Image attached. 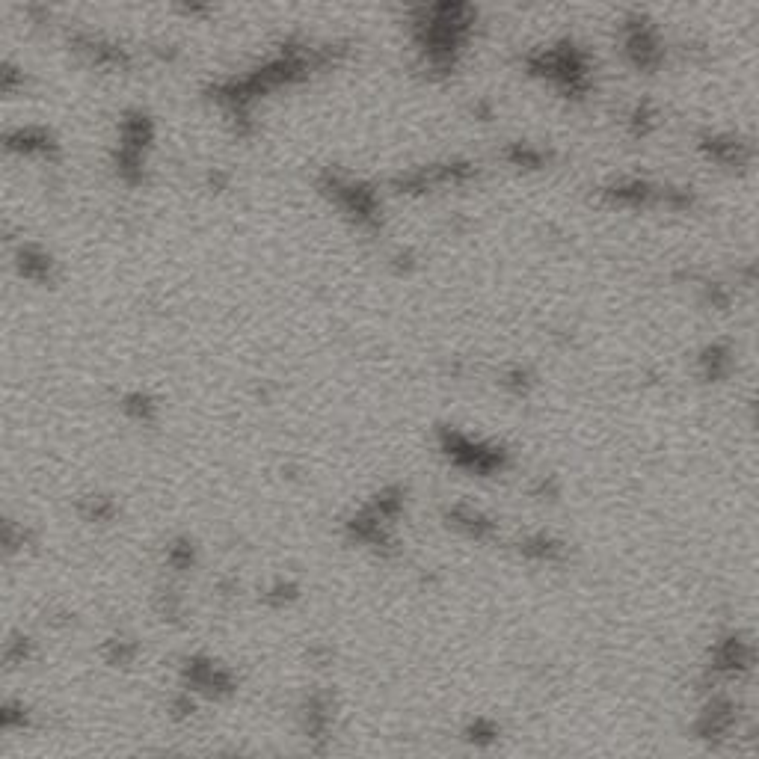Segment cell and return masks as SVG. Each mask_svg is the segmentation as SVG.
<instances>
[{
  "label": "cell",
  "instance_id": "cell-1",
  "mask_svg": "<svg viewBox=\"0 0 759 759\" xmlns=\"http://www.w3.org/2000/svg\"><path fill=\"white\" fill-rule=\"evenodd\" d=\"M439 451L445 454V460L454 469L478 475V478L499 475L510 466V457H507L502 445L478 439V436H472L466 430H457V427H442L439 430Z\"/></svg>",
  "mask_w": 759,
  "mask_h": 759
},
{
  "label": "cell",
  "instance_id": "cell-2",
  "mask_svg": "<svg viewBox=\"0 0 759 759\" xmlns=\"http://www.w3.org/2000/svg\"><path fill=\"white\" fill-rule=\"evenodd\" d=\"M757 668V647L739 632H730L715 641L709 653V676L715 682H736L745 679Z\"/></svg>",
  "mask_w": 759,
  "mask_h": 759
},
{
  "label": "cell",
  "instance_id": "cell-3",
  "mask_svg": "<svg viewBox=\"0 0 759 759\" xmlns=\"http://www.w3.org/2000/svg\"><path fill=\"white\" fill-rule=\"evenodd\" d=\"M184 682H187V691L193 694H211V697H226L238 688V679L235 674L208 659V656H193L184 662Z\"/></svg>",
  "mask_w": 759,
  "mask_h": 759
},
{
  "label": "cell",
  "instance_id": "cell-4",
  "mask_svg": "<svg viewBox=\"0 0 759 759\" xmlns=\"http://www.w3.org/2000/svg\"><path fill=\"white\" fill-rule=\"evenodd\" d=\"M736 724H739L736 703H733L730 697L718 694V697H712V700L700 709L694 730H697V736L706 739V742H721V739H730V736H733Z\"/></svg>",
  "mask_w": 759,
  "mask_h": 759
},
{
  "label": "cell",
  "instance_id": "cell-5",
  "mask_svg": "<svg viewBox=\"0 0 759 759\" xmlns=\"http://www.w3.org/2000/svg\"><path fill=\"white\" fill-rule=\"evenodd\" d=\"M697 146L715 167L745 169L754 161V146L736 134H706Z\"/></svg>",
  "mask_w": 759,
  "mask_h": 759
},
{
  "label": "cell",
  "instance_id": "cell-6",
  "mask_svg": "<svg viewBox=\"0 0 759 759\" xmlns=\"http://www.w3.org/2000/svg\"><path fill=\"white\" fill-rule=\"evenodd\" d=\"M445 525L469 540H478V543H487L496 537V519L490 513H484L481 507L463 505V502L445 507Z\"/></svg>",
  "mask_w": 759,
  "mask_h": 759
},
{
  "label": "cell",
  "instance_id": "cell-7",
  "mask_svg": "<svg viewBox=\"0 0 759 759\" xmlns=\"http://www.w3.org/2000/svg\"><path fill=\"white\" fill-rule=\"evenodd\" d=\"M519 555L531 564H543V567H561L567 561V546L564 540L552 537V534H528L519 543Z\"/></svg>",
  "mask_w": 759,
  "mask_h": 759
},
{
  "label": "cell",
  "instance_id": "cell-8",
  "mask_svg": "<svg viewBox=\"0 0 759 759\" xmlns=\"http://www.w3.org/2000/svg\"><path fill=\"white\" fill-rule=\"evenodd\" d=\"M626 54L632 57V63L638 69H656L659 60H662V48H659V36L644 27V24H635L629 33H626Z\"/></svg>",
  "mask_w": 759,
  "mask_h": 759
},
{
  "label": "cell",
  "instance_id": "cell-9",
  "mask_svg": "<svg viewBox=\"0 0 759 759\" xmlns=\"http://www.w3.org/2000/svg\"><path fill=\"white\" fill-rule=\"evenodd\" d=\"M733 365H736L733 347L724 344V341H715V344H709V347L700 353V374H703V380H709V383L727 380V377L733 374Z\"/></svg>",
  "mask_w": 759,
  "mask_h": 759
},
{
  "label": "cell",
  "instance_id": "cell-10",
  "mask_svg": "<svg viewBox=\"0 0 759 759\" xmlns=\"http://www.w3.org/2000/svg\"><path fill=\"white\" fill-rule=\"evenodd\" d=\"M330 709H333V706H330V697H324V694H312V697L306 700V706H303L306 736H312V739H324V736H327L330 721H333Z\"/></svg>",
  "mask_w": 759,
  "mask_h": 759
},
{
  "label": "cell",
  "instance_id": "cell-11",
  "mask_svg": "<svg viewBox=\"0 0 759 759\" xmlns=\"http://www.w3.org/2000/svg\"><path fill=\"white\" fill-rule=\"evenodd\" d=\"M122 410L134 419V422H155V416H158V404L149 398V395H143V392H131V395H125V401H122Z\"/></svg>",
  "mask_w": 759,
  "mask_h": 759
},
{
  "label": "cell",
  "instance_id": "cell-12",
  "mask_svg": "<svg viewBox=\"0 0 759 759\" xmlns=\"http://www.w3.org/2000/svg\"><path fill=\"white\" fill-rule=\"evenodd\" d=\"M167 561L172 570H190L196 561V549L190 540H175L167 549Z\"/></svg>",
  "mask_w": 759,
  "mask_h": 759
},
{
  "label": "cell",
  "instance_id": "cell-13",
  "mask_svg": "<svg viewBox=\"0 0 759 759\" xmlns=\"http://www.w3.org/2000/svg\"><path fill=\"white\" fill-rule=\"evenodd\" d=\"M466 739L475 742V745H490V742L499 739V724L490 721V718H475L472 727L466 730Z\"/></svg>",
  "mask_w": 759,
  "mask_h": 759
},
{
  "label": "cell",
  "instance_id": "cell-14",
  "mask_svg": "<svg viewBox=\"0 0 759 759\" xmlns=\"http://www.w3.org/2000/svg\"><path fill=\"white\" fill-rule=\"evenodd\" d=\"M137 656V644L134 641H125V638H113L107 644V662L110 665H131Z\"/></svg>",
  "mask_w": 759,
  "mask_h": 759
},
{
  "label": "cell",
  "instance_id": "cell-15",
  "mask_svg": "<svg viewBox=\"0 0 759 759\" xmlns=\"http://www.w3.org/2000/svg\"><path fill=\"white\" fill-rule=\"evenodd\" d=\"M81 513L89 522H110L116 516V505L110 499H86Z\"/></svg>",
  "mask_w": 759,
  "mask_h": 759
},
{
  "label": "cell",
  "instance_id": "cell-16",
  "mask_svg": "<svg viewBox=\"0 0 759 759\" xmlns=\"http://www.w3.org/2000/svg\"><path fill=\"white\" fill-rule=\"evenodd\" d=\"M0 724H3V730L24 727V724H27V709H24V706H15V703H6L3 712H0Z\"/></svg>",
  "mask_w": 759,
  "mask_h": 759
},
{
  "label": "cell",
  "instance_id": "cell-17",
  "mask_svg": "<svg viewBox=\"0 0 759 759\" xmlns=\"http://www.w3.org/2000/svg\"><path fill=\"white\" fill-rule=\"evenodd\" d=\"M30 638H15L12 644H9V650H6V659L12 662V665H18V662H27L30 659Z\"/></svg>",
  "mask_w": 759,
  "mask_h": 759
},
{
  "label": "cell",
  "instance_id": "cell-18",
  "mask_svg": "<svg viewBox=\"0 0 759 759\" xmlns=\"http://www.w3.org/2000/svg\"><path fill=\"white\" fill-rule=\"evenodd\" d=\"M297 596V588L294 585H285V582H279L273 593H267V599L273 602V605H285V602H291Z\"/></svg>",
  "mask_w": 759,
  "mask_h": 759
},
{
  "label": "cell",
  "instance_id": "cell-19",
  "mask_svg": "<svg viewBox=\"0 0 759 759\" xmlns=\"http://www.w3.org/2000/svg\"><path fill=\"white\" fill-rule=\"evenodd\" d=\"M757 419H759V407H757Z\"/></svg>",
  "mask_w": 759,
  "mask_h": 759
}]
</instances>
